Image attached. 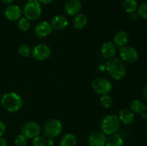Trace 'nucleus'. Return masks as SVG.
I'll use <instances>...</instances> for the list:
<instances>
[{"instance_id": "obj_13", "label": "nucleus", "mask_w": 147, "mask_h": 146, "mask_svg": "<svg viewBox=\"0 0 147 146\" xmlns=\"http://www.w3.org/2000/svg\"><path fill=\"white\" fill-rule=\"evenodd\" d=\"M82 4L80 0H67L65 3L64 10L69 16H75L80 13Z\"/></svg>"}, {"instance_id": "obj_22", "label": "nucleus", "mask_w": 147, "mask_h": 146, "mask_svg": "<svg viewBox=\"0 0 147 146\" xmlns=\"http://www.w3.org/2000/svg\"><path fill=\"white\" fill-rule=\"evenodd\" d=\"M123 10L127 13H134L138 9L136 0H124L122 4Z\"/></svg>"}, {"instance_id": "obj_15", "label": "nucleus", "mask_w": 147, "mask_h": 146, "mask_svg": "<svg viewBox=\"0 0 147 146\" xmlns=\"http://www.w3.org/2000/svg\"><path fill=\"white\" fill-rule=\"evenodd\" d=\"M118 117L121 123L126 125H131L134 121V113L130 109L126 107H123L119 111Z\"/></svg>"}, {"instance_id": "obj_37", "label": "nucleus", "mask_w": 147, "mask_h": 146, "mask_svg": "<svg viewBox=\"0 0 147 146\" xmlns=\"http://www.w3.org/2000/svg\"><path fill=\"white\" fill-rule=\"evenodd\" d=\"M1 97H2V96H1V92H0V101H1Z\"/></svg>"}, {"instance_id": "obj_31", "label": "nucleus", "mask_w": 147, "mask_h": 146, "mask_svg": "<svg viewBox=\"0 0 147 146\" xmlns=\"http://www.w3.org/2000/svg\"><path fill=\"white\" fill-rule=\"evenodd\" d=\"M46 145L47 146H54L55 140L53 138H48L46 141Z\"/></svg>"}, {"instance_id": "obj_28", "label": "nucleus", "mask_w": 147, "mask_h": 146, "mask_svg": "<svg viewBox=\"0 0 147 146\" xmlns=\"http://www.w3.org/2000/svg\"><path fill=\"white\" fill-rule=\"evenodd\" d=\"M27 143V138L21 133L14 139V144L16 146H25Z\"/></svg>"}, {"instance_id": "obj_27", "label": "nucleus", "mask_w": 147, "mask_h": 146, "mask_svg": "<svg viewBox=\"0 0 147 146\" xmlns=\"http://www.w3.org/2000/svg\"><path fill=\"white\" fill-rule=\"evenodd\" d=\"M46 141L47 140L45 136L38 135L32 139V146H45Z\"/></svg>"}, {"instance_id": "obj_20", "label": "nucleus", "mask_w": 147, "mask_h": 146, "mask_svg": "<svg viewBox=\"0 0 147 146\" xmlns=\"http://www.w3.org/2000/svg\"><path fill=\"white\" fill-rule=\"evenodd\" d=\"M78 140L73 133H67L63 136L60 141V146H76Z\"/></svg>"}, {"instance_id": "obj_3", "label": "nucleus", "mask_w": 147, "mask_h": 146, "mask_svg": "<svg viewBox=\"0 0 147 146\" xmlns=\"http://www.w3.org/2000/svg\"><path fill=\"white\" fill-rule=\"evenodd\" d=\"M120 125L121 122L119 117L112 114L105 116L100 123V130L106 135H111L117 133Z\"/></svg>"}, {"instance_id": "obj_39", "label": "nucleus", "mask_w": 147, "mask_h": 146, "mask_svg": "<svg viewBox=\"0 0 147 146\" xmlns=\"http://www.w3.org/2000/svg\"><path fill=\"white\" fill-rule=\"evenodd\" d=\"M146 127H147V123H146Z\"/></svg>"}, {"instance_id": "obj_21", "label": "nucleus", "mask_w": 147, "mask_h": 146, "mask_svg": "<svg viewBox=\"0 0 147 146\" xmlns=\"http://www.w3.org/2000/svg\"><path fill=\"white\" fill-rule=\"evenodd\" d=\"M130 109L134 113L142 114L146 111V105L142 101L139 100H135L130 104Z\"/></svg>"}, {"instance_id": "obj_19", "label": "nucleus", "mask_w": 147, "mask_h": 146, "mask_svg": "<svg viewBox=\"0 0 147 146\" xmlns=\"http://www.w3.org/2000/svg\"><path fill=\"white\" fill-rule=\"evenodd\" d=\"M88 22V19L84 14L78 13L75 15L73 20V24L76 29H82L86 26Z\"/></svg>"}, {"instance_id": "obj_25", "label": "nucleus", "mask_w": 147, "mask_h": 146, "mask_svg": "<svg viewBox=\"0 0 147 146\" xmlns=\"http://www.w3.org/2000/svg\"><path fill=\"white\" fill-rule=\"evenodd\" d=\"M19 54L23 57H29L32 55V50L29 45L22 44L19 47Z\"/></svg>"}, {"instance_id": "obj_10", "label": "nucleus", "mask_w": 147, "mask_h": 146, "mask_svg": "<svg viewBox=\"0 0 147 146\" xmlns=\"http://www.w3.org/2000/svg\"><path fill=\"white\" fill-rule=\"evenodd\" d=\"M106 135L101 130H96L89 135L88 137V143L90 146H106Z\"/></svg>"}, {"instance_id": "obj_14", "label": "nucleus", "mask_w": 147, "mask_h": 146, "mask_svg": "<svg viewBox=\"0 0 147 146\" xmlns=\"http://www.w3.org/2000/svg\"><path fill=\"white\" fill-rule=\"evenodd\" d=\"M100 53L103 58L110 60L113 58L116 54V46L112 42H106L102 45Z\"/></svg>"}, {"instance_id": "obj_32", "label": "nucleus", "mask_w": 147, "mask_h": 146, "mask_svg": "<svg viewBox=\"0 0 147 146\" xmlns=\"http://www.w3.org/2000/svg\"><path fill=\"white\" fill-rule=\"evenodd\" d=\"M40 4H50V3L53 2L54 0H37Z\"/></svg>"}, {"instance_id": "obj_11", "label": "nucleus", "mask_w": 147, "mask_h": 146, "mask_svg": "<svg viewBox=\"0 0 147 146\" xmlns=\"http://www.w3.org/2000/svg\"><path fill=\"white\" fill-rule=\"evenodd\" d=\"M53 30L51 24L47 21H42L37 23L34 27V34L39 38H45L50 35Z\"/></svg>"}, {"instance_id": "obj_29", "label": "nucleus", "mask_w": 147, "mask_h": 146, "mask_svg": "<svg viewBox=\"0 0 147 146\" xmlns=\"http://www.w3.org/2000/svg\"><path fill=\"white\" fill-rule=\"evenodd\" d=\"M6 129H7L6 125L4 124V123L0 120V137H1L5 133Z\"/></svg>"}, {"instance_id": "obj_38", "label": "nucleus", "mask_w": 147, "mask_h": 146, "mask_svg": "<svg viewBox=\"0 0 147 146\" xmlns=\"http://www.w3.org/2000/svg\"><path fill=\"white\" fill-rule=\"evenodd\" d=\"M26 1H31V0H25Z\"/></svg>"}, {"instance_id": "obj_2", "label": "nucleus", "mask_w": 147, "mask_h": 146, "mask_svg": "<svg viewBox=\"0 0 147 146\" xmlns=\"http://www.w3.org/2000/svg\"><path fill=\"white\" fill-rule=\"evenodd\" d=\"M1 105L7 111L15 113L22 108L23 100L20 95L16 92H7L1 97Z\"/></svg>"}, {"instance_id": "obj_26", "label": "nucleus", "mask_w": 147, "mask_h": 146, "mask_svg": "<svg viewBox=\"0 0 147 146\" xmlns=\"http://www.w3.org/2000/svg\"><path fill=\"white\" fill-rule=\"evenodd\" d=\"M137 10L139 17L144 19L147 20V1L142 3L139 7H138Z\"/></svg>"}, {"instance_id": "obj_6", "label": "nucleus", "mask_w": 147, "mask_h": 146, "mask_svg": "<svg viewBox=\"0 0 147 146\" xmlns=\"http://www.w3.org/2000/svg\"><path fill=\"white\" fill-rule=\"evenodd\" d=\"M93 91L100 95L109 94L113 88L111 82L105 77H97L91 83Z\"/></svg>"}, {"instance_id": "obj_8", "label": "nucleus", "mask_w": 147, "mask_h": 146, "mask_svg": "<svg viewBox=\"0 0 147 146\" xmlns=\"http://www.w3.org/2000/svg\"><path fill=\"white\" fill-rule=\"evenodd\" d=\"M51 55V49L45 44H38L32 50V56L38 61H42L48 59Z\"/></svg>"}, {"instance_id": "obj_5", "label": "nucleus", "mask_w": 147, "mask_h": 146, "mask_svg": "<svg viewBox=\"0 0 147 146\" xmlns=\"http://www.w3.org/2000/svg\"><path fill=\"white\" fill-rule=\"evenodd\" d=\"M42 12L41 4L37 0H31L27 1L24 6L23 13L27 19L36 20L39 19Z\"/></svg>"}, {"instance_id": "obj_1", "label": "nucleus", "mask_w": 147, "mask_h": 146, "mask_svg": "<svg viewBox=\"0 0 147 146\" xmlns=\"http://www.w3.org/2000/svg\"><path fill=\"white\" fill-rule=\"evenodd\" d=\"M106 70L109 75L115 80H120L124 77L126 73V68L124 62L121 59L113 58L108 60L106 63Z\"/></svg>"}, {"instance_id": "obj_35", "label": "nucleus", "mask_w": 147, "mask_h": 146, "mask_svg": "<svg viewBox=\"0 0 147 146\" xmlns=\"http://www.w3.org/2000/svg\"><path fill=\"white\" fill-rule=\"evenodd\" d=\"M1 1H2L4 4H12V2L14 1V0H1Z\"/></svg>"}, {"instance_id": "obj_16", "label": "nucleus", "mask_w": 147, "mask_h": 146, "mask_svg": "<svg viewBox=\"0 0 147 146\" xmlns=\"http://www.w3.org/2000/svg\"><path fill=\"white\" fill-rule=\"evenodd\" d=\"M69 21L67 17L64 15H62V14L55 16L52 19L51 22H50L52 27L57 30L64 29L67 27Z\"/></svg>"}, {"instance_id": "obj_9", "label": "nucleus", "mask_w": 147, "mask_h": 146, "mask_svg": "<svg viewBox=\"0 0 147 146\" xmlns=\"http://www.w3.org/2000/svg\"><path fill=\"white\" fill-rule=\"evenodd\" d=\"M41 132V127L36 122H27L22 127V134L24 135L27 139H33L40 135Z\"/></svg>"}, {"instance_id": "obj_12", "label": "nucleus", "mask_w": 147, "mask_h": 146, "mask_svg": "<svg viewBox=\"0 0 147 146\" xmlns=\"http://www.w3.org/2000/svg\"><path fill=\"white\" fill-rule=\"evenodd\" d=\"M22 11L19 6L15 4H9L4 10V15L6 18L11 21H18L22 17Z\"/></svg>"}, {"instance_id": "obj_18", "label": "nucleus", "mask_w": 147, "mask_h": 146, "mask_svg": "<svg viewBox=\"0 0 147 146\" xmlns=\"http://www.w3.org/2000/svg\"><path fill=\"white\" fill-rule=\"evenodd\" d=\"M124 140L123 137L119 134L111 135L106 139V146H123Z\"/></svg>"}, {"instance_id": "obj_24", "label": "nucleus", "mask_w": 147, "mask_h": 146, "mask_svg": "<svg viewBox=\"0 0 147 146\" xmlns=\"http://www.w3.org/2000/svg\"><path fill=\"white\" fill-rule=\"evenodd\" d=\"M100 104L104 108L109 109L113 104V99L109 94L101 95L100 98Z\"/></svg>"}, {"instance_id": "obj_17", "label": "nucleus", "mask_w": 147, "mask_h": 146, "mask_svg": "<svg viewBox=\"0 0 147 146\" xmlns=\"http://www.w3.org/2000/svg\"><path fill=\"white\" fill-rule=\"evenodd\" d=\"M129 42V36L125 31H119L115 34L113 43L119 47L126 46Z\"/></svg>"}, {"instance_id": "obj_4", "label": "nucleus", "mask_w": 147, "mask_h": 146, "mask_svg": "<svg viewBox=\"0 0 147 146\" xmlns=\"http://www.w3.org/2000/svg\"><path fill=\"white\" fill-rule=\"evenodd\" d=\"M63 130V124L57 119L47 120L42 129L43 135L47 139L55 138L58 137Z\"/></svg>"}, {"instance_id": "obj_7", "label": "nucleus", "mask_w": 147, "mask_h": 146, "mask_svg": "<svg viewBox=\"0 0 147 146\" xmlns=\"http://www.w3.org/2000/svg\"><path fill=\"white\" fill-rule=\"evenodd\" d=\"M119 52L121 60L126 63L133 64L136 62L139 58V53L137 50L131 46L126 45L124 47H119Z\"/></svg>"}, {"instance_id": "obj_23", "label": "nucleus", "mask_w": 147, "mask_h": 146, "mask_svg": "<svg viewBox=\"0 0 147 146\" xmlns=\"http://www.w3.org/2000/svg\"><path fill=\"white\" fill-rule=\"evenodd\" d=\"M17 27L19 29L22 31H27V30L30 29L31 27V23L29 19H27L26 17H22L20 18L17 21Z\"/></svg>"}, {"instance_id": "obj_30", "label": "nucleus", "mask_w": 147, "mask_h": 146, "mask_svg": "<svg viewBox=\"0 0 147 146\" xmlns=\"http://www.w3.org/2000/svg\"><path fill=\"white\" fill-rule=\"evenodd\" d=\"M96 69L98 72H104L106 70V64H99L96 67Z\"/></svg>"}, {"instance_id": "obj_33", "label": "nucleus", "mask_w": 147, "mask_h": 146, "mask_svg": "<svg viewBox=\"0 0 147 146\" xmlns=\"http://www.w3.org/2000/svg\"><path fill=\"white\" fill-rule=\"evenodd\" d=\"M7 143L5 139H4L3 137H0V146H7Z\"/></svg>"}, {"instance_id": "obj_36", "label": "nucleus", "mask_w": 147, "mask_h": 146, "mask_svg": "<svg viewBox=\"0 0 147 146\" xmlns=\"http://www.w3.org/2000/svg\"><path fill=\"white\" fill-rule=\"evenodd\" d=\"M142 118L144 119V120H146L147 119V113L144 112V113H142Z\"/></svg>"}, {"instance_id": "obj_34", "label": "nucleus", "mask_w": 147, "mask_h": 146, "mask_svg": "<svg viewBox=\"0 0 147 146\" xmlns=\"http://www.w3.org/2000/svg\"><path fill=\"white\" fill-rule=\"evenodd\" d=\"M143 95H144V97L145 98V100H146L147 101V85L144 87V89Z\"/></svg>"}]
</instances>
